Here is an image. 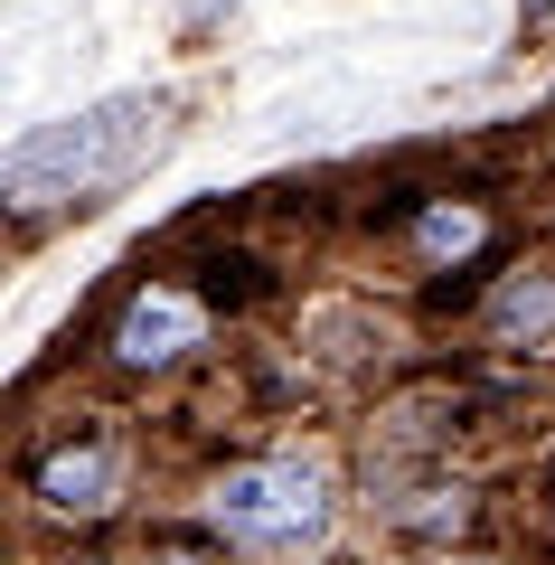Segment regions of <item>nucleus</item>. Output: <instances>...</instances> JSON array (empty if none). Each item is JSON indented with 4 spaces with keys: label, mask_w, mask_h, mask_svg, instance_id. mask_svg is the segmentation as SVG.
Returning <instances> with one entry per match:
<instances>
[{
    "label": "nucleus",
    "mask_w": 555,
    "mask_h": 565,
    "mask_svg": "<svg viewBox=\"0 0 555 565\" xmlns=\"http://www.w3.org/2000/svg\"><path fill=\"white\" fill-rule=\"evenodd\" d=\"M199 330H207V311L189 302L179 282H151V292H132V302H122V321H114V367L151 377V367L189 359V349H199Z\"/></svg>",
    "instance_id": "nucleus-3"
},
{
    "label": "nucleus",
    "mask_w": 555,
    "mask_h": 565,
    "mask_svg": "<svg viewBox=\"0 0 555 565\" xmlns=\"http://www.w3.org/2000/svg\"><path fill=\"white\" fill-rule=\"evenodd\" d=\"M160 565H207V556H189V546H170V556H160Z\"/></svg>",
    "instance_id": "nucleus-7"
},
{
    "label": "nucleus",
    "mask_w": 555,
    "mask_h": 565,
    "mask_svg": "<svg viewBox=\"0 0 555 565\" xmlns=\"http://www.w3.org/2000/svg\"><path fill=\"white\" fill-rule=\"evenodd\" d=\"M160 141H170V104H160V95H104V104H85V114L29 132L20 151L0 161V189H10L20 217H39V207H57V199L122 189Z\"/></svg>",
    "instance_id": "nucleus-1"
},
{
    "label": "nucleus",
    "mask_w": 555,
    "mask_h": 565,
    "mask_svg": "<svg viewBox=\"0 0 555 565\" xmlns=\"http://www.w3.org/2000/svg\"><path fill=\"white\" fill-rule=\"evenodd\" d=\"M490 340L499 349H546L555 340V274H509L490 292Z\"/></svg>",
    "instance_id": "nucleus-5"
},
{
    "label": "nucleus",
    "mask_w": 555,
    "mask_h": 565,
    "mask_svg": "<svg viewBox=\"0 0 555 565\" xmlns=\"http://www.w3.org/2000/svg\"><path fill=\"white\" fill-rule=\"evenodd\" d=\"M207 519L217 537L236 546H264V556H292V546H320L339 519L330 500V471L311 452H274V462H236L217 490H207Z\"/></svg>",
    "instance_id": "nucleus-2"
},
{
    "label": "nucleus",
    "mask_w": 555,
    "mask_h": 565,
    "mask_svg": "<svg viewBox=\"0 0 555 565\" xmlns=\"http://www.w3.org/2000/svg\"><path fill=\"white\" fill-rule=\"evenodd\" d=\"M39 500L66 509V519H104L122 500V452L114 444H66L39 462Z\"/></svg>",
    "instance_id": "nucleus-4"
},
{
    "label": "nucleus",
    "mask_w": 555,
    "mask_h": 565,
    "mask_svg": "<svg viewBox=\"0 0 555 565\" xmlns=\"http://www.w3.org/2000/svg\"><path fill=\"white\" fill-rule=\"evenodd\" d=\"M527 20H555V0H527Z\"/></svg>",
    "instance_id": "nucleus-8"
},
{
    "label": "nucleus",
    "mask_w": 555,
    "mask_h": 565,
    "mask_svg": "<svg viewBox=\"0 0 555 565\" xmlns=\"http://www.w3.org/2000/svg\"><path fill=\"white\" fill-rule=\"evenodd\" d=\"M480 236H490V226H480V207H461V199H434V207H424V226H415V245H424V255H434V264L471 255Z\"/></svg>",
    "instance_id": "nucleus-6"
}]
</instances>
